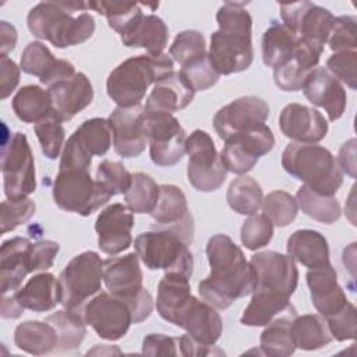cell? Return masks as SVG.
Returning a JSON list of instances; mask_svg holds the SVG:
<instances>
[{
	"mask_svg": "<svg viewBox=\"0 0 357 357\" xmlns=\"http://www.w3.org/2000/svg\"><path fill=\"white\" fill-rule=\"evenodd\" d=\"M206 257L211 273L198 283L202 300L216 310H226L237 298L252 293L254 269L241 248L227 234H215L208 240Z\"/></svg>",
	"mask_w": 357,
	"mask_h": 357,
	"instance_id": "1",
	"label": "cell"
},
{
	"mask_svg": "<svg viewBox=\"0 0 357 357\" xmlns=\"http://www.w3.org/2000/svg\"><path fill=\"white\" fill-rule=\"evenodd\" d=\"M219 29L211 35L209 61L219 75L247 70L254 60L252 18L245 3L227 1L216 13Z\"/></svg>",
	"mask_w": 357,
	"mask_h": 357,
	"instance_id": "2",
	"label": "cell"
},
{
	"mask_svg": "<svg viewBox=\"0 0 357 357\" xmlns=\"http://www.w3.org/2000/svg\"><path fill=\"white\" fill-rule=\"evenodd\" d=\"M86 10L84 1H42L29 10L28 29L59 49L81 45L95 32V20Z\"/></svg>",
	"mask_w": 357,
	"mask_h": 357,
	"instance_id": "3",
	"label": "cell"
},
{
	"mask_svg": "<svg viewBox=\"0 0 357 357\" xmlns=\"http://www.w3.org/2000/svg\"><path fill=\"white\" fill-rule=\"evenodd\" d=\"M173 73V60L162 53L139 54L120 63L107 77L109 98L120 107L141 105L151 84H156Z\"/></svg>",
	"mask_w": 357,
	"mask_h": 357,
	"instance_id": "4",
	"label": "cell"
},
{
	"mask_svg": "<svg viewBox=\"0 0 357 357\" xmlns=\"http://www.w3.org/2000/svg\"><path fill=\"white\" fill-rule=\"evenodd\" d=\"M282 166L286 173L322 195H335L343 183L336 158L322 145L289 144L282 153Z\"/></svg>",
	"mask_w": 357,
	"mask_h": 357,
	"instance_id": "5",
	"label": "cell"
},
{
	"mask_svg": "<svg viewBox=\"0 0 357 357\" xmlns=\"http://www.w3.org/2000/svg\"><path fill=\"white\" fill-rule=\"evenodd\" d=\"M192 234L155 225L149 231H144L135 237V254L151 271L180 272L191 278L194 259L188 245L192 241Z\"/></svg>",
	"mask_w": 357,
	"mask_h": 357,
	"instance_id": "6",
	"label": "cell"
},
{
	"mask_svg": "<svg viewBox=\"0 0 357 357\" xmlns=\"http://www.w3.org/2000/svg\"><path fill=\"white\" fill-rule=\"evenodd\" d=\"M103 261L95 251L74 257L59 275L60 304L82 315L85 304L102 289Z\"/></svg>",
	"mask_w": 357,
	"mask_h": 357,
	"instance_id": "7",
	"label": "cell"
},
{
	"mask_svg": "<svg viewBox=\"0 0 357 357\" xmlns=\"http://www.w3.org/2000/svg\"><path fill=\"white\" fill-rule=\"evenodd\" d=\"M110 198L112 195L85 169H59L53 181L56 205L63 211L81 216H89Z\"/></svg>",
	"mask_w": 357,
	"mask_h": 357,
	"instance_id": "8",
	"label": "cell"
},
{
	"mask_svg": "<svg viewBox=\"0 0 357 357\" xmlns=\"http://www.w3.org/2000/svg\"><path fill=\"white\" fill-rule=\"evenodd\" d=\"M188 155L187 178L201 192H212L220 188L226 180L227 170L212 137L204 130H194L185 139Z\"/></svg>",
	"mask_w": 357,
	"mask_h": 357,
	"instance_id": "9",
	"label": "cell"
},
{
	"mask_svg": "<svg viewBox=\"0 0 357 357\" xmlns=\"http://www.w3.org/2000/svg\"><path fill=\"white\" fill-rule=\"evenodd\" d=\"M1 173L7 199L25 198L36 190L33 155L25 134L17 131L3 142Z\"/></svg>",
	"mask_w": 357,
	"mask_h": 357,
	"instance_id": "10",
	"label": "cell"
},
{
	"mask_svg": "<svg viewBox=\"0 0 357 357\" xmlns=\"http://www.w3.org/2000/svg\"><path fill=\"white\" fill-rule=\"evenodd\" d=\"M145 132L155 165L173 166L185 155V131L173 114L145 112Z\"/></svg>",
	"mask_w": 357,
	"mask_h": 357,
	"instance_id": "11",
	"label": "cell"
},
{
	"mask_svg": "<svg viewBox=\"0 0 357 357\" xmlns=\"http://www.w3.org/2000/svg\"><path fill=\"white\" fill-rule=\"evenodd\" d=\"M273 146L275 137L272 130L265 123L255 124L226 139L220 159L227 172L245 174Z\"/></svg>",
	"mask_w": 357,
	"mask_h": 357,
	"instance_id": "12",
	"label": "cell"
},
{
	"mask_svg": "<svg viewBox=\"0 0 357 357\" xmlns=\"http://www.w3.org/2000/svg\"><path fill=\"white\" fill-rule=\"evenodd\" d=\"M82 317L99 337L112 342L121 339L134 324L128 303L106 291L98 293L85 304Z\"/></svg>",
	"mask_w": 357,
	"mask_h": 357,
	"instance_id": "13",
	"label": "cell"
},
{
	"mask_svg": "<svg viewBox=\"0 0 357 357\" xmlns=\"http://www.w3.org/2000/svg\"><path fill=\"white\" fill-rule=\"evenodd\" d=\"M282 24L291 29L300 39L324 47L333 25L332 13L311 1L282 3Z\"/></svg>",
	"mask_w": 357,
	"mask_h": 357,
	"instance_id": "14",
	"label": "cell"
},
{
	"mask_svg": "<svg viewBox=\"0 0 357 357\" xmlns=\"http://www.w3.org/2000/svg\"><path fill=\"white\" fill-rule=\"evenodd\" d=\"M257 290H266L291 297L298 284V271L294 259L276 251H261L251 257Z\"/></svg>",
	"mask_w": 357,
	"mask_h": 357,
	"instance_id": "15",
	"label": "cell"
},
{
	"mask_svg": "<svg viewBox=\"0 0 357 357\" xmlns=\"http://www.w3.org/2000/svg\"><path fill=\"white\" fill-rule=\"evenodd\" d=\"M170 324L183 328L194 340L205 346H213L223 329V322L216 308L192 294L174 311Z\"/></svg>",
	"mask_w": 357,
	"mask_h": 357,
	"instance_id": "16",
	"label": "cell"
},
{
	"mask_svg": "<svg viewBox=\"0 0 357 357\" xmlns=\"http://www.w3.org/2000/svg\"><path fill=\"white\" fill-rule=\"evenodd\" d=\"M112 130L114 151L126 159L139 156L146 146L145 110L141 105L131 107L117 106L107 117Z\"/></svg>",
	"mask_w": 357,
	"mask_h": 357,
	"instance_id": "17",
	"label": "cell"
},
{
	"mask_svg": "<svg viewBox=\"0 0 357 357\" xmlns=\"http://www.w3.org/2000/svg\"><path fill=\"white\" fill-rule=\"evenodd\" d=\"M269 117L268 103L258 96H241L220 107L213 117V128L226 141L245 128L262 124Z\"/></svg>",
	"mask_w": 357,
	"mask_h": 357,
	"instance_id": "18",
	"label": "cell"
},
{
	"mask_svg": "<svg viewBox=\"0 0 357 357\" xmlns=\"http://www.w3.org/2000/svg\"><path fill=\"white\" fill-rule=\"evenodd\" d=\"M134 227V215L123 204L106 206L96 218L95 230L98 233V245L100 251L116 255L126 251L131 243V230Z\"/></svg>",
	"mask_w": 357,
	"mask_h": 357,
	"instance_id": "19",
	"label": "cell"
},
{
	"mask_svg": "<svg viewBox=\"0 0 357 357\" xmlns=\"http://www.w3.org/2000/svg\"><path fill=\"white\" fill-rule=\"evenodd\" d=\"M305 279L311 301L325 321L342 312L350 304L343 289L337 283V273L331 262L308 269Z\"/></svg>",
	"mask_w": 357,
	"mask_h": 357,
	"instance_id": "20",
	"label": "cell"
},
{
	"mask_svg": "<svg viewBox=\"0 0 357 357\" xmlns=\"http://www.w3.org/2000/svg\"><path fill=\"white\" fill-rule=\"evenodd\" d=\"M279 127L284 137L301 144H315L328 134V121L317 109L300 103H289L279 116Z\"/></svg>",
	"mask_w": 357,
	"mask_h": 357,
	"instance_id": "21",
	"label": "cell"
},
{
	"mask_svg": "<svg viewBox=\"0 0 357 357\" xmlns=\"http://www.w3.org/2000/svg\"><path fill=\"white\" fill-rule=\"evenodd\" d=\"M301 89L312 105L325 109L331 121L343 116L347 105L346 89L326 68L311 70Z\"/></svg>",
	"mask_w": 357,
	"mask_h": 357,
	"instance_id": "22",
	"label": "cell"
},
{
	"mask_svg": "<svg viewBox=\"0 0 357 357\" xmlns=\"http://www.w3.org/2000/svg\"><path fill=\"white\" fill-rule=\"evenodd\" d=\"M20 67L29 75L39 77L40 82L47 88L59 81L68 79L77 74L71 61L56 59L46 45L39 40L29 42L24 49L20 60Z\"/></svg>",
	"mask_w": 357,
	"mask_h": 357,
	"instance_id": "23",
	"label": "cell"
},
{
	"mask_svg": "<svg viewBox=\"0 0 357 357\" xmlns=\"http://www.w3.org/2000/svg\"><path fill=\"white\" fill-rule=\"evenodd\" d=\"M142 279L139 258L134 252L103 261V282L113 296L126 301L134 298L144 289Z\"/></svg>",
	"mask_w": 357,
	"mask_h": 357,
	"instance_id": "24",
	"label": "cell"
},
{
	"mask_svg": "<svg viewBox=\"0 0 357 357\" xmlns=\"http://www.w3.org/2000/svg\"><path fill=\"white\" fill-rule=\"evenodd\" d=\"M53 109L61 121L71 120L93 100V86L84 73L59 81L47 88Z\"/></svg>",
	"mask_w": 357,
	"mask_h": 357,
	"instance_id": "25",
	"label": "cell"
},
{
	"mask_svg": "<svg viewBox=\"0 0 357 357\" xmlns=\"http://www.w3.org/2000/svg\"><path fill=\"white\" fill-rule=\"evenodd\" d=\"M31 240L13 237L3 241L0 248V280L1 293L17 290L31 272Z\"/></svg>",
	"mask_w": 357,
	"mask_h": 357,
	"instance_id": "26",
	"label": "cell"
},
{
	"mask_svg": "<svg viewBox=\"0 0 357 357\" xmlns=\"http://www.w3.org/2000/svg\"><path fill=\"white\" fill-rule=\"evenodd\" d=\"M156 226L180 229L194 233V220L183 190L173 184L159 185V199L151 212Z\"/></svg>",
	"mask_w": 357,
	"mask_h": 357,
	"instance_id": "27",
	"label": "cell"
},
{
	"mask_svg": "<svg viewBox=\"0 0 357 357\" xmlns=\"http://www.w3.org/2000/svg\"><path fill=\"white\" fill-rule=\"evenodd\" d=\"M194 95L195 91L178 73L173 71L153 85L144 109L148 113L162 112L173 114L174 112L185 109L192 102Z\"/></svg>",
	"mask_w": 357,
	"mask_h": 357,
	"instance_id": "28",
	"label": "cell"
},
{
	"mask_svg": "<svg viewBox=\"0 0 357 357\" xmlns=\"http://www.w3.org/2000/svg\"><path fill=\"white\" fill-rule=\"evenodd\" d=\"M13 296L24 310L33 312L50 311L60 304L59 279L49 272L38 273L21 289H17Z\"/></svg>",
	"mask_w": 357,
	"mask_h": 357,
	"instance_id": "29",
	"label": "cell"
},
{
	"mask_svg": "<svg viewBox=\"0 0 357 357\" xmlns=\"http://www.w3.org/2000/svg\"><path fill=\"white\" fill-rule=\"evenodd\" d=\"M287 254L308 269L322 266L329 261V245L324 234L317 230H296L287 238Z\"/></svg>",
	"mask_w": 357,
	"mask_h": 357,
	"instance_id": "30",
	"label": "cell"
},
{
	"mask_svg": "<svg viewBox=\"0 0 357 357\" xmlns=\"http://www.w3.org/2000/svg\"><path fill=\"white\" fill-rule=\"evenodd\" d=\"M121 42L127 47H142L148 54H162L169 40V29L165 21L155 15L148 14L126 35L120 36Z\"/></svg>",
	"mask_w": 357,
	"mask_h": 357,
	"instance_id": "31",
	"label": "cell"
},
{
	"mask_svg": "<svg viewBox=\"0 0 357 357\" xmlns=\"http://www.w3.org/2000/svg\"><path fill=\"white\" fill-rule=\"evenodd\" d=\"M15 346L33 356L49 354L59 346L56 328L47 321H25L14 331Z\"/></svg>",
	"mask_w": 357,
	"mask_h": 357,
	"instance_id": "32",
	"label": "cell"
},
{
	"mask_svg": "<svg viewBox=\"0 0 357 357\" xmlns=\"http://www.w3.org/2000/svg\"><path fill=\"white\" fill-rule=\"evenodd\" d=\"M290 308H293L290 297L273 291L254 289L251 301L245 307L240 322L245 326H265Z\"/></svg>",
	"mask_w": 357,
	"mask_h": 357,
	"instance_id": "33",
	"label": "cell"
},
{
	"mask_svg": "<svg viewBox=\"0 0 357 357\" xmlns=\"http://www.w3.org/2000/svg\"><path fill=\"white\" fill-rule=\"evenodd\" d=\"M298 36L284 24L272 21L262 35V60L273 70L287 63L294 53Z\"/></svg>",
	"mask_w": 357,
	"mask_h": 357,
	"instance_id": "34",
	"label": "cell"
},
{
	"mask_svg": "<svg viewBox=\"0 0 357 357\" xmlns=\"http://www.w3.org/2000/svg\"><path fill=\"white\" fill-rule=\"evenodd\" d=\"M13 110L24 123H39L54 114L52 98L47 89L39 85H25L13 98Z\"/></svg>",
	"mask_w": 357,
	"mask_h": 357,
	"instance_id": "35",
	"label": "cell"
},
{
	"mask_svg": "<svg viewBox=\"0 0 357 357\" xmlns=\"http://www.w3.org/2000/svg\"><path fill=\"white\" fill-rule=\"evenodd\" d=\"M296 315L297 312L293 307L265 325V329L259 337V347L262 354L287 357L294 353L296 346L290 333V322Z\"/></svg>",
	"mask_w": 357,
	"mask_h": 357,
	"instance_id": "36",
	"label": "cell"
},
{
	"mask_svg": "<svg viewBox=\"0 0 357 357\" xmlns=\"http://www.w3.org/2000/svg\"><path fill=\"white\" fill-rule=\"evenodd\" d=\"M290 333L296 349L301 350H318L332 342L325 319L317 314L296 315L290 322Z\"/></svg>",
	"mask_w": 357,
	"mask_h": 357,
	"instance_id": "37",
	"label": "cell"
},
{
	"mask_svg": "<svg viewBox=\"0 0 357 357\" xmlns=\"http://www.w3.org/2000/svg\"><path fill=\"white\" fill-rule=\"evenodd\" d=\"M190 296V278L180 272H166L158 284L156 310L159 315L170 322L174 311Z\"/></svg>",
	"mask_w": 357,
	"mask_h": 357,
	"instance_id": "38",
	"label": "cell"
},
{
	"mask_svg": "<svg viewBox=\"0 0 357 357\" xmlns=\"http://www.w3.org/2000/svg\"><path fill=\"white\" fill-rule=\"evenodd\" d=\"M88 8L105 15L109 26L120 33V36L128 33L144 17L142 3H127V1H89Z\"/></svg>",
	"mask_w": 357,
	"mask_h": 357,
	"instance_id": "39",
	"label": "cell"
},
{
	"mask_svg": "<svg viewBox=\"0 0 357 357\" xmlns=\"http://www.w3.org/2000/svg\"><path fill=\"white\" fill-rule=\"evenodd\" d=\"M226 199L229 206L240 213V215H254L262 205L264 192L259 183L245 174H240L236 177L226 194Z\"/></svg>",
	"mask_w": 357,
	"mask_h": 357,
	"instance_id": "40",
	"label": "cell"
},
{
	"mask_svg": "<svg viewBox=\"0 0 357 357\" xmlns=\"http://www.w3.org/2000/svg\"><path fill=\"white\" fill-rule=\"evenodd\" d=\"M45 321L52 324L57 331L59 351L70 353L81 346L86 335V324L81 314L68 310H60L47 315Z\"/></svg>",
	"mask_w": 357,
	"mask_h": 357,
	"instance_id": "41",
	"label": "cell"
},
{
	"mask_svg": "<svg viewBox=\"0 0 357 357\" xmlns=\"http://www.w3.org/2000/svg\"><path fill=\"white\" fill-rule=\"evenodd\" d=\"M296 201L298 208L314 220L331 225L336 222L342 215V208L335 195H322L307 185H301L297 190Z\"/></svg>",
	"mask_w": 357,
	"mask_h": 357,
	"instance_id": "42",
	"label": "cell"
},
{
	"mask_svg": "<svg viewBox=\"0 0 357 357\" xmlns=\"http://www.w3.org/2000/svg\"><path fill=\"white\" fill-rule=\"evenodd\" d=\"M81 146L92 156H103L112 145V130L107 119L93 117L81 123L73 132Z\"/></svg>",
	"mask_w": 357,
	"mask_h": 357,
	"instance_id": "43",
	"label": "cell"
},
{
	"mask_svg": "<svg viewBox=\"0 0 357 357\" xmlns=\"http://www.w3.org/2000/svg\"><path fill=\"white\" fill-rule=\"evenodd\" d=\"M159 199V185L155 180L142 172L132 174V183L124 194L127 208L132 213H151Z\"/></svg>",
	"mask_w": 357,
	"mask_h": 357,
	"instance_id": "44",
	"label": "cell"
},
{
	"mask_svg": "<svg viewBox=\"0 0 357 357\" xmlns=\"http://www.w3.org/2000/svg\"><path fill=\"white\" fill-rule=\"evenodd\" d=\"M261 208L264 215L278 227L289 226L298 212L296 197L282 190L272 191L264 197Z\"/></svg>",
	"mask_w": 357,
	"mask_h": 357,
	"instance_id": "45",
	"label": "cell"
},
{
	"mask_svg": "<svg viewBox=\"0 0 357 357\" xmlns=\"http://www.w3.org/2000/svg\"><path fill=\"white\" fill-rule=\"evenodd\" d=\"M33 130L43 155L47 159H56L61 152L66 138V131L60 117L54 113L45 120L36 123L33 126Z\"/></svg>",
	"mask_w": 357,
	"mask_h": 357,
	"instance_id": "46",
	"label": "cell"
},
{
	"mask_svg": "<svg viewBox=\"0 0 357 357\" xmlns=\"http://www.w3.org/2000/svg\"><path fill=\"white\" fill-rule=\"evenodd\" d=\"M204 54H206L205 38L199 31L195 29H185L177 33L169 47V56L172 60L181 66Z\"/></svg>",
	"mask_w": 357,
	"mask_h": 357,
	"instance_id": "47",
	"label": "cell"
},
{
	"mask_svg": "<svg viewBox=\"0 0 357 357\" xmlns=\"http://www.w3.org/2000/svg\"><path fill=\"white\" fill-rule=\"evenodd\" d=\"M178 74L195 92L209 89L218 82L220 77L219 73L211 64L208 53L181 66Z\"/></svg>",
	"mask_w": 357,
	"mask_h": 357,
	"instance_id": "48",
	"label": "cell"
},
{
	"mask_svg": "<svg viewBox=\"0 0 357 357\" xmlns=\"http://www.w3.org/2000/svg\"><path fill=\"white\" fill-rule=\"evenodd\" d=\"M96 180L113 197L126 194L132 183V174L126 169L121 162L102 160L96 170Z\"/></svg>",
	"mask_w": 357,
	"mask_h": 357,
	"instance_id": "49",
	"label": "cell"
},
{
	"mask_svg": "<svg viewBox=\"0 0 357 357\" xmlns=\"http://www.w3.org/2000/svg\"><path fill=\"white\" fill-rule=\"evenodd\" d=\"M273 237V223L264 215H250L243 222L240 238L241 243L245 245V248L255 251L259 250L271 243Z\"/></svg>",
	"mask_w": 357,
	"mask_h": 357,
	"instance_id": "50",
	"label": "cell"
},
{
	"mask_svg": "<svg viewBox=\"0 0 357 357\" xmlns=\"http://www.w3.org/2000/svg\"><path fill=\"white\" fill-rule=\"evenodd\" d=\"M35 202L25 197L20 199H6L1 202V233L14 230L20 225L28 222L35 213Z\"/></svg>",
	"mask_w": 357,
	"mask_h": 357,
	"instance_id": "51",
	"label": "cell"
},
{
	"mask_svg": "<svg viewBox=\"0 0 357 357\" xmlns=\"http://www.w3.org/2000/svg\"><path fill=\"white\" fill-rule=\"evenodd\" d=\"M356 21L354 15H340L333 20L326 42L335 53L356 50Z\"/></svg>",
	"mask_w": 357,
	"mask_h": 357,
	"instance_id": "52",
	"label": "cell"
},
{
	"mask_svg": "<svg viewBox=\"0 0 357 357\" xmlns=\"http://www.w3.org/2000/svg\"><path fill=\"white\" fill-rule=\"evenodd\" d=\"M326 70L350 89H356L357 79V53L356 50L336 52L326 61Z\"/></svg>",
	"mask_w": 357,
	"mask_h": 357,
	"instance_id": "53",
	"label": "cell"
},
{
	"mask_svg": "<svg viewBox=\"0 0 357 357\" xmlns=\"http://www.w3.org/2000/svg\"><path fill=\"white\" fill-rule=\"evenodd\" d=\"M308 74L310 71L291 57L287 63L273 70V81L282 91L296 92L301 91Z\"/></svg>",
	"mask_w": 357,
	"mask_h": 357,
	"instance_id": "54",
	"label": "cell"
},
{
	"mask_svg": "<svg viewBox=\"0 0 357 357\" xmlns=\"http://www.w3.org/2000/svg\"><path fill=\"white\" fill-rule=\"evenodd\" d=\"M325 322L332 335V339H336L337 342H344V340H353L356 337L357 317H356V307L351 303L342 312L333 315Z\"/></svg>",
	"mask_w": 357,
	"mask_h": 357,
	"instance_id": "55",
	"label": "cell"
},
{
	"mask_svg": "<svg viewBox=\"0 0 357 357\" xmlns=\"http://www.w3.org/2000/svg\"><path fill=\"white\" fill-rule=\"evenodd\" d=\"M92 155H89L77 138L71 134V137L64 144V149L61 152V159L59 169H85L91 170Z\"/></svg>",
	"mask_w": 357,
	"mask_h": 357,
	"instance_id": "56",
	"label": "cell"
},
{
	"mask_svg": "<svg viewBox=\"0 0 357 357\" xmlns=\"http://www.w3.org/2000/svg\"><path fill=\"white\" fill-rule=\"evenodd\" d=\"M59 250V243L52 240H40L33 243L31 248V272H39L52 268Z\"/></svg>",
	"mask_w": 357,
	"mask_h": 357,
	"instance_id": "57",
	"label": "cell"
},
{
	"mask_svg": "<svg viewBox=\"0 0 357 357\" xmlns=\"http://www.w3.org/2000/svg\"><path fill=\"white\" fill-rule=\"evenodd\" d=\"M177 339L162 335L149 333L142 340V354L146 356H177Z\"/></svg>",
	"mask_w": 357,
	"mask_h": 357,
	"instance_id": "58",
	"label": "cell"
},
{
	"mask_svg": "<svg viewBox=\"0 0 357 357\" xmlns=\"http://www.w3.org/2000/svg\"><path fill=\"white\" fill-rule=\"evenodd\" d=\"M21 67L15 64L7 54H0V93L1 99H6L17 88L20 82Z\"/></svg>",
	"mask_w": 357,
	"mask_h": 357,
	"instance_id": "59",
	"label": "cell"
},
{
	"mask_svg": "<svg viewBox=\"0 0 357 357\" xmlns=\"http://www.w3.org/2000/svg\"><path fill=\"white\" fill-rule=\"evenodd\" d=\"M177 344L180 347V353L183 356H222L225 354L220 349H218L215 344L213 346H205L194 340L188 333L177 337Z\"/></svg>",
	"mask_w": 357,
	"mask_h": 357,
	"instance_id": "60",
	"label": "cell"
},
{
	"mask_svg": "<svg viewBox=\"0 0 357 357\" xmlns=\"http://www.w3.org/2000/svg\"><path fill=\"white\" fill-rule=\"evenodd\" d=\"M342 172H346L350 177H356V139L351 138L339 151V159H336Z\"/></svg>",
	"mask_w": 357,
	"mask_h": 357,
	"instance_id": "61",
	"label": "cell"
},
{
	"mask_svg": "<svg viewBox=\"0 0 357 357\" xmlns=\"http://www.w3.org/2000/svg\"><path fill=\"white\" fill-rule=\"evenodd\" d=\"M17 45V29L7 21L0 22V49L1 54H7Z\"/></svg>",
	"mask_w": 357,
	"mask_h": 357,
	"instance_id": "62",
	"label": "cell"
},
{
	"mask_svg": "<svg viewBox=\"0 0 357 357\" xmlns=\"http://www.w3.org/2000/svg\"><path fill=\"white\" fill-rule=\"evenodd\" d=\"M24 314V308L17 303L14 296H7L3 294V301H1V317L7 319H15L20 318Z\"/></svg>",
	"mask_w": 357,
	"mask_h": 357,
	"instance_id": "63",
	"label": "cell"
}]
</instances>
